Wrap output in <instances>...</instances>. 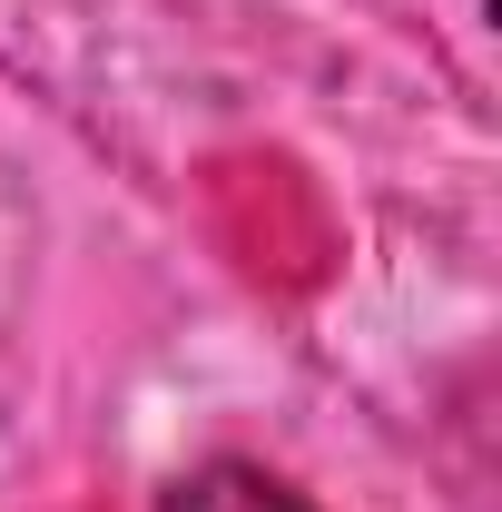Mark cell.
<instances>
[{
  "label": "cell",
  "instance_id": "6da1fadb",
  "mask_svg": "<svg viewBox=\"0 0 502 512\" xmlns=\"http://www.w3.org/2000/svg\"><path fill=\"white\" fill-rule=\"evenodd\" d=\"M158 512H315L296 483H276V473H256V463H197L168 483V503Z\"/></svg>",
  "mask_w": 502,
  "mask_h": 512
}]
</instances>
